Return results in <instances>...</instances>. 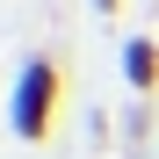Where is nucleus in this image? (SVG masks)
I'll list each match as a JSON object with an SVG mask.
<instances>
[{
    "label": "nucleus",
    "instance_id": "nucleus-1",
    "mask_svg": "<svg viewBox=\"0 0 159 159\" xmlns=\"http://www.w3.org/2000/svg\"><path fill=\"white\" fill-rule=\"evenodd\" d=\"M58 94H65V72L51 51H29L15 72V87H7V130L22 145H43L51 138V123H58Z\"/></svg>",
    "mask_w": 159,
    "mask_h": 159
},
{
    "label": "nucleus",
    "instance_id": "nucleus-4",
    "mask_svg": "<svg viewBox=\"0 0 159 159\" xmlns=\"http://www.w3.org/2000/svg\"><path fill=\"white\" fill-rule=\"evenodd\" d=\"M116 7H123V0H94V15H116Z\"/></svg>",
    "mask_w": 159,
    "mask_h": 159
},
{
    "label": "nucleus",
    "instance_id": "nucleus-3",
    "mask_svg": "<svg viewBox=\"0 0 159 159\" xmlns=\"http://www.w3.org/2000/svg\"><path fill=\"white\" fill-rule=\"evenodd\" d=\"M145 138H152V101H130V109H123V145L145 152Z\"/></svg>",
    "mask_w": 159,
    "mask_h": 159
},
{
    "label": "nucleus",
    "instance_id": "nucleus-2",
    "mask_svg": "<svg viewBox=\"0 0 159 159\" xmlns=\"http://www.w3.org/2000/svg\"><path fill=\"white\" fill-rule=\"evenodd\" d=\"M123 87L138 101L159 94V36H123Z\"/></svg>",
    "mask_w": 159,
    "mask_h": 159
}]
</instances>
